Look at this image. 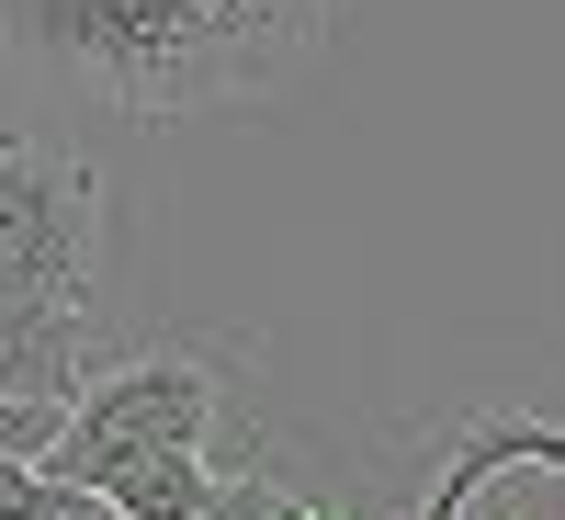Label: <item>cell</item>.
<instances>
[{
  "label": "cell",
  "instance_id": "1",
  "mask_svg": "<svg viewBox=\"0 0 565 520\" xmlns=\"http://www.w3.org/2000/svg\"><path fill=\"white\" fill-rule=\"evenodd\" d=\"M34 45L125 114H204L282 91L328 45V0H23Z\"/></svg>",
  "mask_w": 565,
  "mask_h": 520
},
{
  "label": "cell",
  "instance_id": "2",
  "mask_svg": "<svg viewBox=\"0 0 565 520\" xmlns=\"http://www.w3.org/2000/svg\"><path fill=\"white\" fill-rule=\"evenodd\" d=\"M215 431H226V373L204 351H125V362L79 373L45 464H57L68 487H103L114 464H136V453H204Z\"/></svg>",
  "mask_w": 565,
  "mask_h": 520
},
{
  "label": "cell",
  "instance_id": "3",
  "mask_svg": "<svg viewBox=\"0 0 565 520\" xmlns=\"http://www.w3.org/2000/svg\"><path fill=\"white\" fill-rule=\"evenodd\" d=\"M90 272H103V170L45 136H0V295L90 306Z\"/></svg>",
  "mask_w": 565,
  "mask_h": 520
},
{
  "label": "cell",
  "instance_id": "4",
  "mask_svg": "<svg viewBox=\"0 0 565 520\" xmlns=\"http://www.w3.org/2000/svg\"><path fill=\"white\" fill-rule=\"evenodd\" d=\"M498 476H565V418H521V407H476L463 442L441 464V487L418 498V520H463Z\"/></svg>",
  "mask_w": 565,
  "mask_h": 520
},
{
  "label": "cell",
  "instance_id": "5",
  "mask_svg": "<svg viewBox=\"0 0 565 520\" xmlns=\"http://www.w3.org/2000/svg\"><path fill=\"white\" fill-rule=\"evenodd\" d=\"M79 373H90V351H79V306H12L0 295V396H79Z\"/></svg>",
  "mask_w": 565,
  "mask_h": 520
},
{
  "label": "cell",
  "instance_id": "6",
  "mask_svg": "<svg viewBox=\"0 0 565 520\" xmlns=\"http://www.w3.org/2000/svg\"><path fill=\"white\" fill-rule=\"evenodd\" d=\"M215 487H226V476H215L204 453H136V464H114L90 498H103L114 520H204Z\"/></svg>",
  "mask_w": 565,
  "mask_h": 520
},
{
  "label": "cell",
  "instance_id": "7",
  "mask_svg": "<svg viewBox=\"0 0 565 520\" xmlns=\"http://www.w3.org/2000/svg\"><path fill=\"white\" fill-rule=\"evenodd\" d=\"M79 509H103V498L68 487L57 464H34V453H0V520H79Z\"/></svg>",
  "mask_w": 565,
  "mask_h": 520
},
{
  "label": "cell",
  "instance_id": "8",
  "mask_svg": "<svg viewBox=\"0 0 565 520\" xmlns=\"http://www.w3.org/2000/svg\"><path fill=\"white\" fill-rule=\"evenodd\" d=\"M282 509H295V487H271V476H226L204 520H282Z\"/></svg>",
  "mask_w": 565,
  "mask_h": 520
},
{
  "label": "cell",
  "instance_id": "9",
  "mask_svg": "<svg viewBox=\"0 0 565 520\" xmlns=\"http://www.w3.org/2000/svg\"><path fill=\"white\" fill-rule=\"evenodd\" d=\"M282 520H362V509H317V498H295V509H282Z\"/></svg>",
  "mask_w": 565,
  "mask_h": 520
},
{
  "label": "cell",
  "instance_id": "10",
  "mask_svg": "<svg viewBox=\"0 0 565 520\" xmlns=\"http://www.w3.org/2000/svg\"><path fill=\"white\" fill-rule=\"evenodd\" d=\"M79 520H114V509H79Z\"/></svg>",
  "mask_w": 565,
  "mask_h": 520
}]
</instances>
